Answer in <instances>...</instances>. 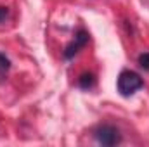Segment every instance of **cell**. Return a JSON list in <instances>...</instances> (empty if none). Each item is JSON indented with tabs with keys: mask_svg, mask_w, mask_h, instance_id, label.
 Segmentation results:
<instances>
[{
	"mask_svg": "<svg viewBox=\"0 0 149 147\" xmlns=\"http://www.w3.org/2000/svg\"><path fill=\"white\" fill-rule=\"evenodd\" d=\"M142 87H144V81L135 71H121L116 80V88H118L120 95H123V97L134 95Z\"/></svg>",
	"mask_w": 149,
	"mask_h": 147,
	"instance_id": "cell-1",
	"label": "cell"
},
{
	"mask_svg": "<svg viewBox=\"0 0 149 147\" xmlns=\"http://www.w3.org/2000/svg\"><path fill=\"white\" fill-rule=\"evenodd\" d=\"M95 140L101 144V146L106 147H113L121 144V133L116 126L113 125H101L97 130H95Z\"/></svg>",
	"mask_w": 149,
	"mask_h": 147,
	"instance_id": "cell-2",
	"label": "cell"
},
{
	"mask_svg": "<svg viewBox=\"0 0 149 147\" xmlns=\"http://www.w3.org/2000/svg\"><path fill=\"white\" fill-rule=\"evenodd\" d=\"M87 43H88V33L85 30H78L76 35H74V40L66 47V50H64V59H73Z\"/></svg>",
	"mask_w": 149,
	"mask_h": 147,
	"instance_id": "cell-3",
	"label": "cell"
},
{
	"mask_svg": "<svg viewBox=\"0 0 149 147\" xmlns=\"http://www.w3.org/2000/svg\"><path fill=\"white\" fill-rule=\"evenodd\" d=\"M94 85H95V78H94L92 73H83L78 78V87L83 88V90H90Z\"/></svg>",
	"mask_w": 149,
	"mask_h": 147,
	"instance_id": "cell-4",
	"label": "cell"
},
{
	"mask_svg": "<svg viewBox=\"0 0 149 147\" xmlns=\"http://www.w3.org/2000/svg\"><path fill=\"white\" fill-rule=\"evenodd\" d=\"M9 69H10V61H9V57H5V54H0V76H3Z\"/></svg>",
	"mask_w": 149,
	"mask_h": 147,
	"instance_id": "cell-5",
	"label": "cell"
},
{
	"mask_svg": "<svg viewBox=\"0 0 149 147\" xmlns=\"http://www.w3.org/2000/svg\"><path fill=\"white\" fill-rule=\"evenodd\" d=\"M139 66L144 71H149V52H144V54L139 55Z\"/></svg>",
	"mask_w": 149,
	"mask_h": 147,
	"instance_id": "cell-6",
	"label": "cell"
},
{
	"mask_svg": "<svg viewBox=\"0 0 149 147\" xmlns=\"http://www.w3.org/2000/svg\"><path fill=\"white\" fill-rule=\"evenodd\" d=\"M9 17V9L7 7H0V23H3Z\"/></svg>",
	"mask_w": 149,
	"mask_h": 147,
	"instance_id": "cell-7",
	"label": "cell"
}]
</instances>
